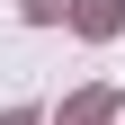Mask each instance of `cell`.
<instances>
[{
  "instance_id": "6da1fadb",
  "label": "cell",
  "mask_w": 125,
  "mask_h": 125,
  "mask_svg": "<svg viewBox=\"0 0 125 125\" xmlns=\"http://www.w3.org/2000/svg\"><path fill=\"white\" fill-rule=\"evenodd\" d=\"M62 9H72V0H27V18H62Z\"/></svg>"
},
{
  "instance_id": "7a4b0ae2",
  "label": "cell",
  "mask_w": 125,
  "mask_h": 125,
  "mask_svg": "<svg viewBox=\"0 0 125 125\" xmlns=\"http://www.w3.org/2000/svg\"><path fill=\"white\" fill-rule=\"evenodd\" d=\"M0 125H36V116H27V107H18V116H0Z\"/></svg>"
}]
</instances>
